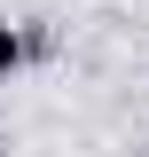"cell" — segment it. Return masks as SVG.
Wrapping results in <instances>:
<instances>
[{
  "instance_id": "6da1fadb",
  "label": "cell",
  "mask_w": 149,
  "mask_h": 157,
  "mask_svg": "<svg viewBox=\"0 0 149 157\" xmlns=\"http://www.w3.org/2000/svg\"><path fill=\"white\" fill-rule=\"evenodd\" d=\"M16 63H24V32H16V24H0V86L16 78Z\"/></svg>"
},
{
  "instance_id": "7a4b0ae2",
  "label": "cell",
  "mask_w": 149,
  "mask_h": 157,
  "mask_svg": "<svg viewBox=\"0 0 149 157\" xmlns=\"http://www.w3.org/2000/svg\"><path fill=\"white\" fill-rule=\"evenodd\" d=\"M0 157H8V149H0Z\"/></svg>"
}]
</instances>
